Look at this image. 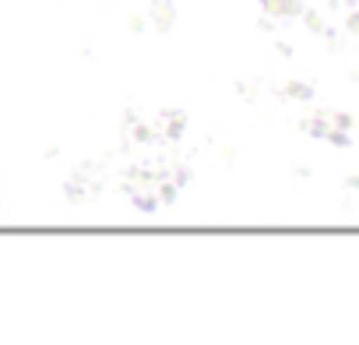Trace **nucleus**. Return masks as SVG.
Returning a JSON list of instances; mask_svg holds the SVG:
<instances>
[]
</instances>
